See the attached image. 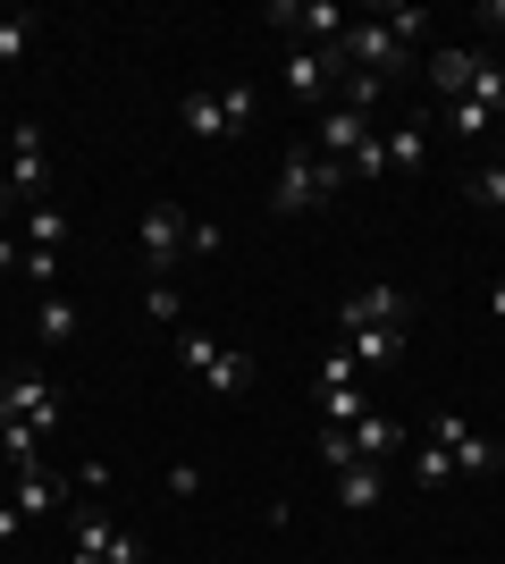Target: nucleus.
I'll list each match as a JSON object with an SVG mask.
<instances>
[{"label": "nucleus", "mask_w": 505, "mask_h": 564, "mask_svg": "<svg viewBox=\"0 0 505 564\" xmlns=\"http://www.w3.org/2000/svg\"><path fill=\"white\" fill-rule=\"evenodd\" d=\"M481 59H488V51H438V59H430V85H438V94H447V101H463V94H472V76H481Z\"/></svg>", "instance_id": "obj_15"}, {"label": "nucleus", "mask_w": 505, "mask_h": 564, "mask_svg": "<svg viewBox=\"0 0 505 564\" xmlns=\"http://www.w3.org/2000/svg\"><path fill=\"white\" fill-rule=\"evenodd\" d=\"M413 480H421V489H447V480H455V464H447V455L421 438V455H413Z\"/></svg>", "instance_id": "obj_26"}, {"label": "nucleus", "mask_w": 505, "mask_h": 564, "mask_svg": "<svg viewBox=\"0 0 505 564\" xmlns=\"http://www.w3.org/2000/svg\"><path fill=\"white\" fill-rule=\"evenodd\" d=\"M413 295H396V286H362V295H345V312H337V329H405Z\"/></svg>", "instance_id": "obj_10"}, {"label": "nucleus", "mask_w": 505, "mask_h": 564, "mask_svg": "<svg viewBox=\"0 0 505 564\" xmlns=\"http://www.w3.org/2000/svg\"><path fill=\"white\" fill-rule=\"evenodd\" d=\"M380 480H387V464H345L337 471V506H345V514H371V506H380Z\"/></svg>", "instance_id": "obj_16"}, {"label": "nucleus", "mask_w": 505, "mask_h": 564, "mask_svg": "<svg viewBox=\"0 0 505 564\" xmlns=\"http://www.w3.org/2000/svg\"><path fill=\"white\" fill-rule=\"evenodd\" d=\"M144 312H152V321H177V286H168V279L144 286Z\"/></svg>", "instance_id": "obj_28"}, {"label": "nucleus", "mask_w": 505, "mask_h": 564, "mask_svg": "<svg viewBox=\"0 0 505 564\" xmlns=\"http://www.w3.org/2000/svg\"><path fill=\"white\" fill-rule=\"evenodd\" d=\"M438 127H447V135H463V143H481L488 127H497V118H488L481 101H447V110H438Z\"/></svg>", "instance_id": "obj_21"}, {"label": "nucleus", "mask_w": 505, "mask_h": 564, "mask_svg": "<svg viewBox=\"0 0 505 564\" xmlns=\"http://www.w3.org/2000/svg\"><path fill=\"white\" fill-rule=\"evenodd\" d=\"M463 101H481L488 118H505V59H481V76H472V94Z\"/></svg>", "instance_id": "obj_22"}, {"label": "nucleus", "mask_w": 505, "mask_h": 564, "mask_svg": "<svg viewBox=\"0 0 505 564\" xmlns=\"http://www.w3.org/2000/svg\"><path fill=\"white\" fill-rule=\"evenodd\" d=\"M68 489H76L68 471H43V464H25V471H18V489H9V506H18V514L34 522V514H51V506H68Z\"/></svg>", "instance_id": "obj_11"}, {"label": "nucleus", "mask_w": 505, "mask_h": 564, "mask_svg": "<svg viewBox=\"0 0 505 564\" xmlns=\"http://www.w3.org/2000/svg\"><path fill=\"white\" fill-rule=\"evenodd\" d=\"M497 127H505V118H497Z\"/></svg>", "instance_id": "obj_35"}, {"label": "nucleus", "mask_w": 505, "mask_h": 564, "mask_svg": "<svg viewBox=\"0 0 505 564\" xmlns=\"http://www.w3.org/2000/svg\"><path fill=\"white\" fill-rule=\"evenodd\" d=\"M9 270H25V253H18V236L0 228V279H9Z\"/></svg>", "instance_id": "obj_29"}, {"label": "nucleus", "mask_w": 505, "mask_h": 564, "mask_svg": "<svg viewBox=\"0 0 505 564\" xmlns=\"http://www.w3.org/2000/svg\"><path fill=\"white\" fill-rule=\"evenodd\" d=\"M380 152H387V169H396V177H413V169L430 161V118H405V127H387Z\"/></svg>", "instance_id": "obj_14"}, {"label": "nucleus", "mask_w": 505, "mask_h": 564, "mask_svg": "<svg viewBox=\"0 0 505 564\" xmlns=\"http://www.w3.org/2000/svg\"><path fill=\"white\" fill-rule=\"evenodd\" d=\"M337 85H345V68H337V51H287V94L320 101V94H337Z\"/></svg>", "instance_id": "obj_12"}, {"label": "nucleus", "mask_w": 505, "mask_h": 564, "mask_svg": "<svg viewBox=\"0 0 505 564\" xmlns=\"http://www.w3.org/2000/svg\"><path fill=\"white\" fill-rule=\"evenodd\" d=\"M18 236H25V253H59V245H68V219L51 212V203H34V212L18 219Z\"/></svg>", "instance_id": "obj_18"}, {"label": "nucleus", "mask_w": 505, "mask_h": 564, "mask_svg": "<svg viewBox=\"0 0 505 564\" xmlns=\"http://www.w3.org/2000/svg\"><path fill=\"white\" fill-rule=\"evenodd\" d=\"M371 135H380V127H371V110H345V101H337V110H320V143H312V152L345 169V161H354V152H362Z\"/></svg>", "instance_id": "obj_9"}, {"label": "nucleus", "mask_w": 505, "mask_h": 564, "mask_svg": "<svg viewBox=\"0 0 505 564\" xmlns=\"http://www.w3.org/2000/svg\"><path fill=\"white\" fill-rule=\"evenodd\" d=\"M68 564H144V540H135V531H119V522L101 514V506H85V514H76V547H68Z\"/></svg>", "instance_id": "obj_6"}, {"label": "nucleus", "mask_w": 505, "mask_h": 564, "mask_svg": "<svg viewBox=\"0 0 505 564\" xmlns=\"http://www.w3.org/2000/svg\"><path fill=\"white\" fill-rule=\"evenodd\" d=\"M0 430H9V404H0Z\"/></svg>", "instance_id": "obj_34"}, {"label": "nucleus", "mask_w": 505, "mask_h": 564, "mask_svg": "<svg viewBox=\"0 0 505 564\" xmlns=\"http://www.w3.org/2000/svg\"><path fill=\"white\" fill-rule=\"evenodd\" d=\"M34 186H43V127L18 118L9 127V194H34Z\"/></svg>", "instance_id": "obj_13"}, {"label": "nucleus", "mask_w": 505, "mask_h": 564, "mask_svg": "<svg viewBox=\"0 0 505 564\" xmlns=\"http://www.w3.org/2000/svg\"><path fill=\"white\" fill-rule=\"evenodd\" d=\"M0 404H9V422H25V430H59V413H68V397H59V388H51V379H9V388H0Z\"/></svg>", "instance_id": "obj_8"}, {"label": "nucleus", "mask_w": 505, "mask_h": 564, "mask_svg": "<svg viewBox=\"0 0 505 564\" xmlns=\"http://www.w3.org/2000/svg\"><path fill=\"white\" fill-rule=\"evenodd\" d=\"M337 186H345V169L320 161L312 143H295L287 161H278V177H270V212H312V203H329Z\"/></svg>", "instance_id": "obj_1"}, {"label": "nucleus", "mask_w": 505, "mask_h": 564, "mask_svg": "<svg viewBox=\"0 0 505 564\" xmlns=\"http://www.w3.org/2000/svg\"><path fill=\"white\" fill-rule=\"evenodd\" d=\"M472 203H481V212H505V161L472 169Z\"/></svg>", "instance_id": "obj_25"}, {"label": "nucleus", "mask_w": 505, "mask_h": 564, "mask_svg": "<svg viewBox=\"0 0 505 564\" xmlns=\"http://www.w3.org/2000/svg\"><path fill=\"white\" fill-rule=\"evenodd\" d=\"M320 422H329V430H354L362 422V397H354V388H320Z\"/></svg>", "instance_id": "obj_23"}, {"label": "nucleus", "mask_w": 505, "mask_h": 564, "mask_svg": "<svg viewBox=\"0 0 505 564\" xmlns=\"http://www.w3.org/2000/svg\"><path fill=\"white\" fill-rule=\"evenodd\" d=\"M9 212H18V194H9V177H0V228H9Z\"/></svg>", "instance_id": "obj_31"}, {"label": "nucleus", "mask_w": 505, "mask_h": 564, "mask_svg": "<svg viewBox=\"0 0 505 564\" xmlns=\"http://www.w3.org/2000/svg\"><path fill=\"white\" fill-rule=\"evenodd\" d=\"M354 379H362V362H354L345 346H329V362H320V388H354Z\"/></svg>", "instance_id": "obj_27"}, {"label": "nucleus", "mask_w": 505, "mask_h": 564, "mask_svg": "<svg viewBox=\"0 0 505 564\" xmlns=\"http://www.w3.org/2000/svg\"><path fill=\"white\" fill-rule=\"evenodd\" d=\"M337 346L371 371V362H396V354H405V329H337Z\"/></svg>", "instance_id": "obj_17"}, {"label": "nucleus", "mask_w": 505, "mask_h": 564, "mask_svg": "<svg viewBox=\"0 0 505 564\" xmlns=\"http://www.w3.org/2000/svg\"><path fill=\"white\" fill-rule=\"evenodd\" d=\"M253 127V85H219V94H186V135L194 143H228Z\"/></svg>", "instance_id": "obj_3"}, {"label": "nucleus", "mask_w": 505, "mask_h": 564, "mask_svg": "<svg viewBox=\"0 0 505 564\" xmlns=\"http://www.w3.org/2000/svg\"><path fill=\"white\" fill-rule=\"evenodd\" d=\"M34 329H43V346H76V329H85V321H76V304H68V295H43Z\"/></svg>", "instance_id": "obj_20"}, {"label": "nucleus", "mask_w": 505, "mask_h": 564, "mask_svg": "<svg viewBox=\"0 0 505 564\" xmlns=\"http://www.w3.org/2000/svg\"><path fill=\"white\" fill-rule=\"evenodd\" d=\"M413 430L405 422H387V413H362L354 430H320V464L345 471V464H387V455L405 447Z\"/></svg>", "instance_id": "obj_2"}, {"label": "nucleus", "mask_w": 505, "mask_h": 564, "mask_svg": "<svg viewBox=\"0 0 505 564\" xmlns=\"http://www.w3.org/2000/svg\"><path fill=\"white\" fill-rule=\"evenodd\" d=\"M421 438H430V447L447 455V464H455L463 480H488V471L505 464V455H497V438H488V430H472V422H463V413H438V422L421 430Z\"/></svg>", "instance_id": "obj_4"}, {"label": "nucleus", "mask_w": 505, "mask_h": 564, "mask_svg": "<svg viewBox=\"0 0 505 564\" xmlns=\"http://www.w3.org/2000/svg\"><path fill=\"white\" fill-rule=\"evenodd\" d=\"M18 531H25V514L9 506V497H0V540H18Z\"/></svg>", "instance_id": "obj_30"}, {"label": "nucleus", "mask_w": 505, "mask_h": 564, "mask_svg": "<svg viewBox=\"0 0 505 564\" xmlns=\"http://www.w3.org/2000/svg\"><path fill=\"white\" fill-rule=\"evenodd\" d=\"M25 43H34V18H25V9H9V18H0V68H9V59H25Z\"/></svg>", "instance_id": "obj_24"}, {"label": "nucleus", "mask_w": 505, "mask_h": 564, "mask_svg": "<svg viewBox=\"0 0 505 564\" xmlns=\"http://www.w3.org/2000/svg\"><path fill=\"white\" fill-rule=\"evenodd\" d=\"M488 321H505V286H488Z\"/></svg>", "instance_id": "obj_32"}, {"label": "nucleus", "mask_w": 505, "mask_h": 564, "mask_svg": "<svg viewBox=\"0 0 505 564\" xmlns=\"http://www.w3.org/2000/svg\"><path fill=\"white\" fill-rule=\"evenodd\" d=\"M186 228H194V219L177 212V203H152V212H144L135 245H144V270H152V286H161L168 270H177V253H186Z\"/></svg>", "instance_id": "obj_7"}, {"label": "nucleus", "mask_w": 505, "mask_h": 564, "mask_svg": "<svg viewBox=\"0 0 505 564\" xmlns=\"http://www.w3.org/2000/svg\"><path fill=\"white\" fill-rule=\"evenodd\" d=\"M481 18H488V25H505V0H488V9H481Z\"/></svg>", "instance_id": "obj_33"}, {"label": "nucleus", "mask_w": 505, "mask_h": 564, "mask_svg": "<svg viewBox=\"0 0 505 564\" xmlns=\"http://www.w3.org/2000/svg\"><path fill=\"white\" fill-rule=\"evenodd\" d=\"M202 388H211V397H244V388H253V362H244L237 346H219V362L202 371Z\"/></svg>", "instance_id": "obj_19"}, {"label": "nucleus", "mask_w": 505, "mask_h": 564, "mask_svg": "<svg viewBox=\"0 0 505 564\" xmlns=\"http://www.w3.org/2000/svg\"><path fill=\"white\" fill-rule=\"evenodd\" d=\"M278 34H295V51H329L337 34H345V9L337 0H270L262 9Z\"/></svg>", "instance_id": "obj_5"}]
</instances>
